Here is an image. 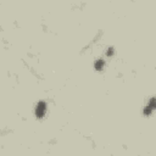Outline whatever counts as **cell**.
<instances>
[{
	"label": "cell",
	"mask_w": 156,
	"mask_h": 156,
	"mask_svg": "<svg viewBox=\"0 0 156 156\" xmlns=\"http://www.w3.org/2000/svg\"><path fill=\"white\" fill-rule=\"evenodd\" d=\"M48 112V104L45 101H39L37 105H35V110H34V113H35V117L38 119L43 118Z\"/></svg>",
	"instance_id": "obj_1"
},
{
	"label": "cell",
	"mask_w": 156,
	"mask_h": 156,
	"mask_svg": "<svg viewBox=\"0 0 156 156\" xmlns=\"http://www.w3.org/2000/svg\"><path fill=\"white\" fill-rule=\"evenodd\" d=\"M155 107H156V104H155V98L154 96H151L150 99H149V101L146 102V105H145V107H144V111H143V113H144V116H151L152 115V112L155 111Z\"/></svg>",
	"instance_id": "obj_2"
},
{
	"label": "cell",
	"mask_w": 156,
	"mask_h": 156,
	"mask_svg": "<svg viewBox=\"0 0 156 156\" xmlns=\"http://www.w3.org/2000/svg\"><path fill=\"white\" fill-rule=\"evenodd\" d=\"M105 66H106V61H105L104 58H98V60L94 62V68H95L96 71H102V69L105 68Z\"/></svg>",
	"instance_id": "obj_3"
},
{
	"label": "cell",
	"mask_w": 156,
	"mask_h": 156,
	"mask_svg": "<svg viewBox=\"0 0 156 156\" xmlns=\"http://www.w3.org/2000/svg\"><path fill=\"white\" fill-rule=\"evenodd\" d=\"M113 54H115V49H113V48H108V49L106 50V56H107V57L113 56Z\"/></svg>",
	"instance_id": "obj_4"
}]
</instances>
